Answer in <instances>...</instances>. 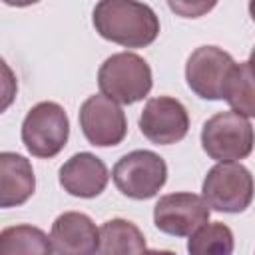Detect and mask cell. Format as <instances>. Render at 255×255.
Instances as JSON below:
<instances>
[{
	"label": "cell",
	"mask_w": 255,
	"mask_h": 255,
	"mask_svg": "<svg viewBox=\"0 0 255 255\" xmlns=\"http://www.w3.org/2000/svg\"><path fill=\"white\" fill-rule=\"evenodd\" d=\"M96 32L124 48H145L159 36L155 12L135 0H102L92 16Z\"/></svg>",
	"instance_id": "cell-1"
},
{
	"label": "cell",
	"mask_w": 255,
	"mask_h": 255,
	"mask_svg": "<svg viewBox=\"0 0 255 255\" xmlns=\"http://www.w3.org/2000/svg\"><path fill=\"white\" fill-rule=\"evenodd\" d=\"M153 78L149 64L133 52H118L104 60L98 70L100 92L116 104L131 106L151 90Z\"/></svg>",
	"instance_id": "cell-2"
},
{
	"label": "cell",
	"mask_w": 255,
	"mask_h": 255,
	"mask_svg": "<svg viewBox=\"0 0 255 255\" xmlns=\"http://www.w3.org/2000/svg\"><path fill=\"white\" fill-rule=\"evenodd\" d=\"M255 145V129L251 122L239 114L219 112L201 128L203 151L219 163H235L245 159Z\"/></svg>",
	"instance_id": "cell-3"
},
{
	"label": "cell",
	"mask_w": 255,
	"mask_h": 255,
	"mask_svg": "<svg viewBox=\"0 0 255 255\" xmlns=\"http://www.w3.org/2000/svg\"><path fill=\"white\" fill-rule=\"evenodd\" d=\"M70 137V120L64 108L56 102L36 104L22 122V143L40 159L58 155Z\"/></svg>",
	"instance_id": "cell-4"
},
{
	"label": "cell",
	"mask_w": 255,
	"mask_h": 255,
	"mask_svg": "<svg viewBox=\"0 0 255 255\" xmlns=\"http://www.w3.org/2000/svg\"><path fill=\"white\" fill-rule=\"evenodd\" d=\"M116 187L129 199H151L167 179V165L161 155L149 149H135L122 155L112 171Z\"/></svg>",
	"instance_id": "cell-5"
},
{
	"label": "cell",
	"mask_w": 255,
	"mask_h": 255,
	"mask_svg": "<svg viewBox=\"0 0 255 255\" xmlns=\"http://www.w3.org/2000/svg\"><path fill=\"white\" fill-rule=\"evenodd\" d=\"M201 191V197L211 209L223 213H241L253 201L255 179L241 163H217L207 171Z\"/></svg>",
	"instance_id": "cell-6"
},
{
	"label": "cell",
	"mask_w": 255,
	"mask_h": 255,
	"mask_svg": "<svg viewBox=\"0 0 255 255\" xmlns=\"http://www.w3.org/2000/svg\"><path fill=\"white\" fill-rule=\"evenodd\" d=\"M237 62L217 46L195 48L185 64V80L191 92L203 100H223L227 80Z\"/></svg>",
	"instance_id": "cell-7"
},
{
	"label": "cell",
	"mask_w": 255,
	"mask_h": 255,
	"mask_svg": "<svg viewBox=\"0 0 255 255\" xmlns=\"http://www.w3.org/2000/svg\"><path fill=\"white\" fill-rule=\"evenodd\" d=\"M211 209L201 195L179 191L167 193L153 205V223L161 233L173 237L193 235L199 227L209 223Z\"/></svg>",
	"instance_id": "cell-8"
},
{
	"label": "cell",
	"mask_w": 255,
	"mask_h": 255,
	"mask_svg": "<svg viewBox=\"0 0 255 255\" xmlns=\"http://www.w3.org/2000/svg\"><path fill=\"white\" fill-rule=\"evenodd\" d=\"M84 137L98 147H110L124 141L128 133V120L124 110L104 94L90 96L78 114Z\"/></svg>",
	"instance_id": "cell-9"
},
{
	"label": "cell",
	"mask_w": 255,
	"mask_h": 255,
	"mask_svg": "<svg viewBox=\"0 0 255 255\" xmlns=\"http://www.w3.org/2000/svg\"><path fill=\"white\" fill-rule=\"evenodd\" d=\"M137 124L141 133L157 145L177 143L189 131V116L185 106L169 96L147 100Z\"/></svg>",
	"instance_id": "cell-10"
},
{
	"label": "cell",
	"mask_w": 255,
	"mask_h": 255,
	"mask_svg": "<svg viewBox=\"0 0 255 255\" xmlns=\"http://www.w3.org/2000/svg\"><path fill=\"white\" fill-rule=\"evenodd\" d=\"M50 239L56 255H96L100 229L86 213L66 211L52 223Z\"/></svg>",
	"instance_id": "cell-11"
},
{
	"label": "cell",
	"mask_w": 255,
	"mask_h": 255,
	"mask_svg": "<svg viewBox=\"0 0 255 255\" xmlns=\"http://www.w3.org/2000/svg\"><path fill=\"white\" fill-rule=\"evenodd\" d=\"M58 179L64 191H68L70 195L92 199L106 189L110 173L106 163L98 155L90 151H80L60 167Z\"/></svg>",
	"instance_id": "cell-12"
},
{
	"label": "cell",
	"mask_w": 255,
	"mask_h": 255,
	"mask_svg": "<svg viewBox=\"0 0 255 255\" xmlns=\"http://www.w3.org/2000/svg\"><path fill=\"white\" fill-rule=\"evenodd\" d=\"M36 189L32 163L14 151L0 153V207H16L26 203Z\"/></svg>",
	"instance_id": "cell-13"
},
{
	"label": "cell",
	"mask_w": 255,
	"mask_h": 255,
	"mask_svg": "<svg viewBox=\"0 0 255 255\" xmlns=\"http://www.w3.org/2000/svg\"><path fill=\"white\" fill-rule=\"evenodd\" d=\"M145 251V237L135 223L116 217L100 227L98 255H143Z\"/></svg>",
	"instance_id": "cell-14"
},
{
	"label": "cell",
	"mask_w": 255,
	"mask_h": 255,
	"mask_svg": "<svg viewBox=\"0 0 255 255\" xmlns=\"http://www.w3.org/2000/svg\"><path fill=\"white\" fill-rule=\"evenodd\" d=\"M52 239L34 225H10L0 233V255H54Z\"/></svg>",
	"instance_id": "cell-15"
},
{
	"label": "cell",
	"mask_w": 255,
	"mask_h": 255,
	"mask_svg": "<svg viewBox=\"0 0 255 255\" xmlns=\"http://www.w3.org/2000/svg\"><path fill=\"white\" fill-rule=\"evenodd\" d=\"M223 100L231 106V110L243 118H255V76L249 70L247 62H241L233 68Z\"/></svg>",
	"instance_id": "cell-16"
},
{
	"label": "cell",
	"mask_w": 255,
	"mask_h": 255,
	"mask_svg": "<svg viewBox=\"0 0 255 255\" xmlns=\"http://www.w3.org/2000/svg\"><path fill=\"white\" fill-rule=\"evenodd\" d=\"M233 231L221 221L205 223L187 239L189 255H233Z\"/></svg>",
	"instance_id": "cell-17"
},
{
	"label": "cell",
	"mask_w": 255,
	"mask_h": 255,
	"mask_svg": "<svg viewBox=\"0 0 255 255\" xmlns=\"http://www.w3.org/2000/svg\"><path fill=\"white\" fill-rule=\"evenodd\" d=\"M213 6H215L213 2L211 4H205V2H193V4H189V2H169V8L173 12H179L183 18H197L203 12L211 10Z\"/></svg>",
	"instance_id": "cell-18"
},
{
	"label": "cell",
	"mask_w": 255,
	"mask_h": 255,
	"mask_svg": "<svg viewBox=\"0 0 255 255\" xmlns=\"http://www.w3.org/2000/svg\"><path fill=\"white\" fill-rule=\"evenodd\" d=\"M143 255H175V253L173 251H167V249H149Z\"/></svg>",
	"instance_id": "cell-19"
},
{
	"label": "cell",
	"mask_w": 255,
	"mask_h": 255,
	"mask_svg": "<svg viewBox=\"0 0 255 255\" xmlns=\"http://www.w3.org/2000/svg\"><path fill=\"white\" fill-rule=\"evenodd\" d=\"M247 64H249V70H251V74L255 76V48L251 50V54H249V60H247Z\"/></svg>",
	"instance_id": "cell-20"
},
{
	"label": "cell",
	"mask_w": 255,
	"mask_h": 255,
	"mask_svg": "<svg viewBox=\"0 0 255 255\" xmlns=\"http://www.w3.org/2000/svg\"><path fill=\"white\" fill-rule=\"evenodd\" d=\"M249 14H251V18H253V22H255V0L249 2Z\"/></svg>",
	"instance_id": "cell-21"
}]
</instances>
